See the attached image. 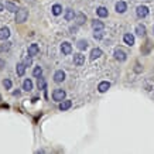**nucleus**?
<instances>
[{"mask_svg": "<svg viewBox=\"0 0 154 154\" xmlns=\"http://www.w3.org/2000/svg\"><path fill=\"white\" fill-rule=\"evenodd\" d=\"M9 37H10L9 27H2L0 28V40H2V41H5V40H7Z\"/></svg>", "mask_w": 154, "mask_h": 154, "instance_id": "8", "label": "nucleus"}, {"mask_svg": "<svg viewBox=\"0 0 154 154\" xmlns=\"http://www.w3.org/2000/svg\"><path fill=\"white\" fill-rule=\"evenodd\" d=\"M31 58H33V57L28 55L27 58L24 60V65H26V66H30V65H31V64H33V60H31Z\"/></svg>", "mask_w": 154, "mask_h": 154, "instance_id": "29", "label": "nucleus"}, {"mask_svg": "<svg viewBox=\"0 0 154 154\" xmlns=\"http://www.w3.org/2000/svg\"><path fill=\"white\" fill-rule=\"evenodd\" d=\"M51 10H52V14H54V16H60V14L62 13V7H61L60 5H54Z\"/></svg>", "mask_w": 154, "mask_h": 154, "instance_id": "24", "label": "nucleus"}, {"mask_svg": "<svg viewBox=\"0 0 154 154\" xmlns=\"http://www.w3.org/2000/svg\"><path fill=\"white\" fill-rule=\"evenodd\" d=\"M74 17H75L74 10H72V9H66V11H65V20H66V21L74 20Z\"/></svg>", "mask_w": 154, "mask_h": 154, "instance_id": "22", "label": "nucleus"}, {"mask_svg": "<svg viewBox=\"0 0 154 154\" xmlns=\"http://www.w3.org/2000/svg\"><path fill=\"white\" fill-rule=\"evenodd\" d=\"M96 14H98L99 17H107V9L106 7H103V6H100V7H98V9H96Z\"/></svg>", "mask_w": 154, "mask_h": 154, "instance_id": "16", "label": "nucleus"}, {"mask_svg": "<svg viewBox=\"0 0 154 154\" xmlns=\"http://www.w3.org/2000/svg\"><path fill=\"white\" fill-rule=\"evenodd\" d=\"M10 44H11V42H9V41L3 42V44H0V52L9 51V50H10Z\"/></svg>", "mask_w": 154, "mask_h": 154, "instance_id": "25", "label": "nucleus"}, {"mask_svg": "<svg viewBox=\"0 0 154 154\" xmlns=\"http://www.w3.org/2000/svg\"><path fill=\"white\" fill-rule=\"evenodd\" d=\"M136 34H137L139 37H144L146 35V27L143 24H139V26L136 27Z\"/></svg>", "mask_w": 154, "mask_h": 154, "instance_id": "17", "label": "nucleus"}, {"mask_svg": "<svg viewBox=\"0 0 154 154\" xmlns=\"http://www.w3.org/2000/svg\"><path fill=\"white\" fill-rule=\"evenodd\" d=\"M92 28H94L95 31H96V30H103V28H105V24H103L100 20H95V21H92Z\"/></svg>", "mask_w": 154, "mask_h": 154, "instance_id": "18", "label": "nucleus"}, {"mask_svg": "<svg viewBox=\"0 0 154 154\" xmlns=\"http://www.w3.org/2000/svg\"><path fill=\"white\" fill-rule=\"evenodd\" d=\"M3 65H5V61H3V60H0V69H2V68H5Z\"/></svg>", "mask_w": 154, "mask_h": 154, "instance_id": "31", "label": "nucleus"}, {"mask_svg": "<svg viewBox=\"0 0 154 154\" xmlns=\"http://www.w3.org/2000/svg\"><path fill=\"white\" fill-rule=\"evenodd\" d=\"M109 88H110V84H109L107 81H103V82H100V84H99L98 91L100 92V94H103V92H106Z\"/></svg>", "mask_w": 154, "mask_h": 154, "instance_id": "12", "label": "nucleus"}, {"mask_svg": "<svg viewBox=\"0 0 154 154\" xmlns=\"http://www.w3.org/2000/svg\"><path fill=\"white\" fill-rule=\"evenodd\" d=\"M27 17H28V10L27 9H19L17 11H16V23H19V24H21V23H24L26 20H27Z\"/></svg>", "mask_w": 154, "mask_h": 154, "instance_id": "1", "label": "nucleus"}, {"mask_svg": "<svg viewBox=\"0 0 154 154\" xmlns=\"http://www.w3.org/2000/svg\"><path fill=\"white\" fill-rule=\"evenodd\" d=\"M64 79H65V72L64 71H57L55 74H54V81H55L57 84L62 82Z\"/></svg>", "mask_w": 154, "mask_h": 154, "instance_id": "9", "label": "nucleus"}, {"mask_svg": "<svg viewBox=\"0 0 154 154\" xmlns=\"http://www.w3.org/2000/svg\"><path fill=\"white\" fill-rule=\"evenodd\" d=\"M76 47H78V50H81V51H85V50L88 48V41H85V40H79L78 44H76Z\"/></svg>", "mask_w": 154, "mask_h": 154, "instance_id": "21", "label": "nucleus"}, {"mask_svg": "<svg viewBox=\"0 0 154 154\" xmlns=\"http://www.w3.org/2000/svg\"><path fill=\"white\" fill-rule=\"evenodd\" d=\"M13 95H14V96H19V95H20V91H19V89H17V91H14Z\"/></svg>", "mask_w": 154, "mask_h": 154, "instance_id": "32", "label": "nucleus"}, {"mask_svg": "<svg viewBox=\"0 0 154 154\" xmlns=\"http://www.w3.org/2000/svg\"><path fill=\"white\" fill-rule=\"evenodd\" d=\"M71 51H72V45H71L69 42H62L61 44V52L64 54V55H69Z\"/></svg>", "mask_w": 154, "mask_h": 154, "instance_id": "5", "label": "nucleus"}, {"mask_svg": "<svg viewBox=\"0 0 154 154\" xmlns=\"http://www.w3.org/2000/svg\"><path fill=\"white\" fill-rule=\"evenodd\" d=\"M100 55H102V50H100V48H94V50L91 51V60L92 61L99 58Z\"/></svg>", "mask_w": 154, "mask_h": 154, "instance_id": "15", "label": "nucleus"}, {"mask_svg": "<svg viewBox=\"0 0 154 154\" xmlns=\"http://www.w3.org/2000/svg\"><path fill=\"white\" fill-rule=\"evenodd\" d=\"M75 17H76V24H78V26H82V24L86 21V16H85L84 13H78Z\"/></svg>", "mask_w": 154, "mask_h": 154, "instance_id": "19", "label": "nucleus"}, {"mask_svg": "<svg viewBox=\"0 0 154 154\" xmlns=\"http://www.w3.org/2000/svg\"><path fill=\"white\" fill-rule=\"evenodd\" d=\"M115 58H116L117 61L123 62V61H126L127 55H126V52L123 51V50H120V48H116V50H115Z\"/></svg>", "mask_w": 154, "mask_h": 154, "instance_id": "3", "label": "nucleus"}, {"mask_svg": "<svg viewBox=\"0 0 154 154\" xmlns=\"http://www.w3.org/2000/svg\"><path fill=\"white\" fill-rule=\"evenodd\" d=\"M72 106V102H71V100H65V99H64V100H61L60 102V110H66V109H69V107Z\"/></svg>", "mask_w": 154, "mask_h": 154, "instance_id": "13", "label": "nucleus"}, {"mask_svg": "<svg viewBox=\"0 0 154 154\" xmlns=\"http://www.w3.org/2000/svg\"><path fill=\"white\" fill-rule=\"evenodd\" d=\"M123 41L126 42L127 45H129V47H131V45H133V44H134V37H133V35H131V34H125V35H123Z\"/></svg>", "mask_w": 154, "mask_h": 154, "instance_id": "11", "label": "nucleus"}, {"mask_svg": "<svg viewBox=\"0 0 154 154\" xmlns=\"http://www.w3.org/2000/svg\"><path fill=\"white\" fill-rule=\"evenodd\" d=\"M136 13H137V16L140 19H144V17H147V14H149V9L146 6H139L137 10H136Z\"/></svg>", "mask_w": 154, "mask_h": 154, "instance_id": "6", "label": "nucleus"}, {"mask_svg": "<svg viewBox=\"0 0 154 154\" xmlns=\"http://www.w3.org/2000/svg\"><path fill=\"white\" fill-rule=\"evenodd\" d=\"M16 72H17V75H19V76H23L24 72H26V65H24V62L17 64V66H16Z\"/></svg>", "mask_w": 154, "mask_h": 154, "instance_id": "14", "label": "nucleus"}, {"mask_svg": "<svg viewBox=\"0 0 154 154\" xmlns=\"http://www.w3.org/2000/svg\"><path fill=\"white\" fill-rule=\"evenodd\" d=\"M94 37L96 38V40H100V38L103 37V31L102 30H96V31L94 33Z\"/></svg>", "mask_w": 154, "mask_h": 154, "instance_id": "28", "label": "nucleus"}, {"mask_svg": "<svg viewBox=\"0 0 154 154\" xmlns=\"http://www.w3.org/2000/svg\"><path fill=\"white\" fill-rule=\"evenodd\" d=\"M41 74H42L41 66H35V68H34V71H33V75L35 76V78H40V76H41Z\"/></svg>", "mask_w": 154, "mask_h": 154, "instance_id": "26", "label": "nucleus"}, {"mask_svg": "<svg viewBox=\"0 0 154 154\" xmlns=\"http://www.w3.org/2000/svg\"><path fill=\"white\" fill-rule=\"evenodd\" d=\"M65 91H62V89H55L54 92H52V99L55 100V102H61V100H64L65 99Z\"/></svg>", "mask_w": 154, "mask_h": 154, "instance_id": "2", "label": "nucleus"}, {"mask_svg": "<svg viewBox=\"0 0 154 154\" xmlns=\"http://www.w3.org/2000/svg\"><path fill=\"white\" fill-rule=\"evenodd\" d=\"M3 9H5V6H3L2 3H0V11H3Z\"/></svg>", "mask_w": 154, "mask_h": 154, "instance_id": "33", "label": "nucleus"}, {"mask_svg": "<svg viewBox=\"0 0 154 154\" xmlns=\"http://www.w3.org/2000/svg\"><path fill=\"white\" fill-rule=\"evenodd\" d=\"M74 64L76 66H81L85 64V55L82 54H74Z\"/></svg>", "mask_w": 154, "mask_h": 154, "instance_id": "7", "label": "nucleus"}, {"mask_svg": "<svg viewBox=\"0 0 154 154\" xmlns=\"http://www.w3.org/2000/svg\"><path fill=\"white\" fill-rule=\"evenodd\" d=\"M6 9L9 10V11H11V13H16L17 11V6L14 5V3H11V2H6Z\"/></svg>", "mask_w": 154, "mask_h": 154, "instance_id": "23", "label": "nucleus"}, {"mask_svg": "<svg viewBox=\"0 0 154 154\" xmlns=\"http://www.w3.org/2000/svg\"><path fill=\"white\" fill-rule=\"evenodd\" d=\"M38 52H40V47H38V44H31L27 50V54L30 57H35L38 55Z\"/></svg>", "mask_w": 154, "mask_h": 154, "instance_id": "4", "label": "nucleus"}, {"mask_svg": "<svg viewBox=\"0 0 154 154\" xmlns=\"http://www.w3.org/2000/svg\"><path fill=\"white\" fill-rule=\"evenodd\" d=\"M23 89L26 91V92H30L31 89H33V82H31V79H26L23 82Z\"/></svg>", "mask_w": 154, "mask_h": 154, "instance_id": "20", "label": "nucleus"}, {"mask_svg": "<svg viewBox=\"0 0 154 154\" xmlns=\"http://www.w3.org/2000/svg\"><path fill=\"white\" fill-rule=\"evenodd\" d=\"M3 86H5L6 89H10V88H11V81H10V79H5V81H3Z\"/></svg>", "mask_w": 154, "mask_h": 154, "instance_id": "30", "label": "nucleus"}, {"mask_svg": "<svg viewBox=\"0 0 154 154\" xmlns=\"http://www.w3.org/2000/svg\"><path fill=\"white\" fill-rule=\"evenodd\" d=\"M37 86H38V89H45V81L42 79L41 76L38 78V82H37Z\"/></svg>", "mask_w": 154, "mask_h": 154, "instance_id": "27", "label": "nucleus"}, {"mask_svg": "<svg viewBox=\"0 0 154 154\" xmlns=\"http://www.w3.org/2000/svg\"><path fill=\"white\" fill-rule=\"evenodd\" d=\"M127 10V5L126 3H125V2H117L116 3V11L117 13H125V11H126Z\"/></svg>", "mask_w": 154, "mask_h": 154, "instance_id": "10", "label": "nucleus"}]
</instances>
